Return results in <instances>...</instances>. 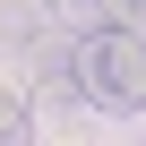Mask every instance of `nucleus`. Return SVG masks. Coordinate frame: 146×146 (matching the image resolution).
I'll return each mask as SVG.
<instances>
[{"instance_id": "nucleus-4", "label": "nucleus", "mask_w": 146, "mask_h": 146, "mask_svg": "<svg viewBox=\"0 0 146 146\" xmlns=\"http://www.w3.org/2000/svg\"><path fill=\"white\" fill-rule=\"evenodd\" d=\"M9 137H26V95L0 86V146H9Z\"/></svg>"}, {"instance_id": "nucleus-6", "label": "nucleus", "mask_w": 146, "mask_h": 146, "mask_svg": "<svg viewBox=\"0 0 146 146\" xmlns=\"http://www.w3.org/2000/svg\"><path fill=\"white\" fill-rule=\"evenodd\" d=\"M43 9H60V17H78V26H95V0H43Z\"/></svg>"}, {"instance_id": "nucleus-2", "label": "nucleus", "mask_w": 146, "mask_h": 146, "mask_svg": "<svg viewBox=\"0 0 146 146\" xmlns=\"http://www.w3.org/2000/svg\"><path fill=\"white\" fill-rule=\"evenodd\" d=\"M26 86L43 95V103H78V43H60V35H35L26 43Z\"/></svg>"}, {"instance_id": "nucleus-1", "label": "nucleus", "mask_w": 146, "mask_h": 146, "mask_svg": "<svg viewBox=\"0 0 146 146\" xmlns=\"http://www.w3.org/2000/svg\"><path fill=\"white\" fill-rule=\"evenodd\" d=\"M78 95H95L112 112L146 103V26H86V43H78Z\"/></svg>"}, {"instance_id": "nucleus-3", "label": "nucleus", "mask_w": 146, "mask_h": 146, "mask_svg": "<svg viewBox=\"0 0 146 146\" xmlns=\"http://www.w3.org/2000/svg\"><path fill=\"white\" fill-rule=\"evenodd\" d=\"M35 35H43V0H0V43L26 52Z\"/></svg>"}, {"instance_id": "nucleus-5", "label": "nucleus", "mask_w": 146, "mask_h": 146, "mask_svg": "<svg viewBox=\"0 0 146 146\" xmlns=\"http://www.w3.org/2000/svg\"><path fill=\"white\" fill-rule=\"evenodd\" d=\"M95 26H146V0H95Z\"/></svg>"}]
</instances>
